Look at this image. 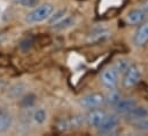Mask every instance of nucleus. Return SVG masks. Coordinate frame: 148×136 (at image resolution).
Returning <instances> with one entry per match:
<instances>
[{"label": "nucleus", "mask_w": 148, "mask_h": 136, "mask_svg": "<svg viewBox=\"0 0 148 136\" xmlns=\"http://www.w3.org/2000/svg\"><path fill=\"white\" fill-rule=\"evenodd\" d=\"M53 12H54V6L49 2H45L36 6L30 13H28L25 15L24 21L28 24H38L47 21Z\"/></svg>", "instance_id": "nucleus-1"}, {"label": "nucleus", "mask_w": 148, "mask_h": 136, "mask_svg": "<svg viewBox=\"0 0 148 136\" xmlns=\"http://www.w3.org/2000/svg\"><path fill=\"white\" fill-rule=\"evenodd\" d=\"M119 126V116L116 113H107L103 122L97 129L99 135H116L117 128Z\"/></svg>", "instance_id": "nucleus-2"}, {"label": "nucleus", "mask_w": 148, "mask_h": 136, "mask_svg": "<svg viewBox=\"0 0 148 136\" xmlns=\"http://www.w3.org/2000/svg\"><path fill=\"white\" fill-rule=\"evenodd\" d=\"M141 79V71L136 64H131L129 69L123 73V87L126 89H131L136 87Z\"/></svg>", "instance_id": "nucleus-3"}, {"label": "nucleus", "mask_w": 148, "mask_h": 136, "mask_svg": "<svg viewBox=\"0 0 148 136\" xmlns=\"http://www.w3.org/2000/svg\"><path fill=\"white\" fill-rule=\"evenodd\" d=\"M79 104L83 107L88 109V110L98 109L106 104V99H105V95L101 93H91V94L83 96L79 101Z\"/></svg>", "instance_id": "nucleus-4"}, {"label": "nucleus", "mask_w": 148, "mask_h": 136, "mask_svg": "<svg viewBox=\"0 0 148 136\" xmlns=\"http://www.w3.org/2000/svg\"><path fill=\"white\" fill-rule=\"evenodd\" d=\"M118 80H119V73L114 67L105 69L100 74V81L107 89L117 88Z\"/></svg>", "instance_id": "nucleus-5"}, {"label": "nucleus", "mask_w": 148, "mask_h": 136, "mask_svg": "<svg viewBox=\"0 0 148 136\" xmlns=\"http://www.w3.org/2000/svg\"><path fill=\"white\" fill-rule=\"evenodd\" d=\"M107 116V112H105L103 110H101L100 107L98 109H92L87 114H86V124L93 128V129H99V127L101 126V124L103 122L105 118Z\"/></svg>", "instance_id": "nucleus-6"}, {"label": "nucleus", "mask_w": 148, "mask_h": 136, "mask_svg": "<svg viewBox=\"0 0 148 136\" xmlns=\"http://www.w3.org/2000/svg\"><path fill=\"white\" fill-rule=\"evenodd\" d=\"M148 17V13L146 10H144L141 7L138 8H133L131 10H129L126 13L125 16V22L129 25H140L141 23H144Z\"/></svg>", "instance_id": "nucleus-7"}, {"label": "nucleus", "mask_w": 148, "mask_h": 136, "mask_svg": "<svg viewBox=\"0 0 148 136\" xmlns=\"http://www.w3.org/2000/svg\"><path fill=\"white\" fill-rule=\"evenodd\" d=\"M148 44V20L141 23L133 35V45L136 47H145Z\"/></svg>", "instance_id": "nucleus-8"}, {"label": "nucleus", "mask_w": 148, "mask_h": 136, "mask_svg": "<svg viewBox=\"0 0 148 136\" xmlns=\"http://www.w3.org/2000/svg\"><path fill=\"white\" fill-rule=\"evenodd\" d=\"M137 105V101L133 97H122L118 103L114 105V111L118 116H125L130 110H132Z\"/></svg>", "instance_id": "nucleus-9"}, {"label": "nucleus", "mask_w": 148, "mask_h": 136, "mask_svg": "<svg viewBox=\"0 0 148 136\" xmlns=\"http://www.w3.org/2000/svg\"><path fill=\"white\" fill-rule=\"evenodd\" d=\"M147 117H148V107L147 106H144V105H138V104L125 114L126 120H129L130 122L131 121H134V120H138V119L147 118Z\"/></svg>", "instance_id": "nucleus-10"}, {"label": "nucleus", "mask_w": 148, "mask_h": 136, "mask_svg": "<svg viewBox=\"0 0 148 136\" xmlns=\"http://www.w3.org/2000/svg\"><path fill=\"white\" fill-rule=\"evenodd\" d=\"M25 85L22 82H17L12 85L8 90H7V97L10 100H16V99H21L24 94H25Z\"/></svg>", "instance_id": "nucleus-11"}, {"label": "nucleus", "mask_w": 148, "mask_h": 136, "mask_svg": "<svg viewBox=\"0 0 148 136\" xmlns=\"http://www.w3.org/2000/svg\"><path fill=\"white\" fill-rule=\"evenodd\" d=\"M110 37V32L105 28H98L94 29L91 33L88 34V42H99L102 40H106Z\"/></svg>", "instance_id": "nucleus-12"}, {"label": "nucleus", "mask_w": 148, "mask_h": 136, "mask_svg": "<svg viewBox=\"0 0 148 136\" xmlns=\"http://www.w3.org/2000/svg\"><path fill=\"white\" fill-rule=\"evenodd\" d=\"M75 24V17L73 16H66L64 18H62L60 22L55 23L52 25V29L56 32H61V31H66L68 29H70L73 25Z\"/></svg>", "instance_id": "nucleus-13"}, {"label": "nucleus", "mask_w": 148, "mask_h": 136, "mask_svg": "<svg viewBox=\"0 0 148 136\" xmlns=\"http://www.w3.org/2000/svg\"><path fill=\"white\" fill-rule=\"evenodd\" d=\"M12 126V114L6 110H0V134L6 133Z\"/></svg>", "instance_id": "nucleus-14"}, {"label": "nucleus", "mask_w": 148, "mask_h": 136, "mask_svg": "<svg viewBox=\"0 0 148 136\" xmlns=\"http://www.w3.org/2000/svg\"><path fill=\"white\" fill-rule=\"evenodd\" d=\"M31 119L34 124H36L37 126H42L47 121V111L42 107H38L32 112Z\"/></svg>", "instance_id": "nucleus-15"}, {"label": "nucleus", "mask_w": 148, "mask_h": 136, "mask_svg": "<svg viewBox=\"0 0 148 136\" xmlns=\"http://www.w3.org/2000/svg\"><path fill=\"white\" fill-rule=\"evenodd\" d=\"M105 99H106V104H109L111 106H114L116 103H118V101L122 99V94L116 88L109 89V93L107 95H105Z\"/></svg>", "instance_id": "nucleus-16"}, {"label": "nucleus", "mask_w": 148, "mask_h": 136, "mask_svg": "<svg viewBox=\"0 0 148 136\" xmlns=\"http://www.w3.org/2000/svg\"><path fill=\"white\" fill-rule=\"evenodd\" d=\"M70 119V125H71V131L75 129H79L80 127H83L86 124V116H82V114H76L69 118Z\"/></svg>", "instance_id": "nucleus-17"}, {"label": "nucleus", "mask_w": 148, "mask_h": 136, "mask_svg": "<svg viewBox=\"0 0 148 136\" xmlns=\"http://www.w3.org/2000/svg\"><path fill=\"white\" fill-rule=\"evenodd\" d=\"M131 126L140 133H148V117L147 118H143V119H138L134 121H131Z\"/></svg>", "instance_id": "nucleus-18"}, {"label": "nucleus", "mask_w": 148, "mask_h": 136, "mask_svg": "<svg viewBox=\"0 0 148 136\" xmlns=\"http://www.w3.org/2000/svg\"><path fill=\"white\" fill-rule=\"evenodd\" d=\"M55 128L60 132V133H66L71 131V125H70V119L69 118H60L56 124H55Z\"/></svg>", "instance_id": "nucleus-19"}, {"label": "nucleus", "mask_w": 148, "mask_h": 136, "mask_svg": "<svg viewBox=\"0 0 148 136\" xmlns=\"http://www.w3.org/2000/svg\"><path fill=\"white\" fill-rule=\"evenodd\" d=\"M36 95L35 94H24L21 97V106L24 109H31L35 106L36 103Z\"/></svg>", "instance_id": "nucleus-20"}, {"label": "nucleus", "mask_w": 148, "mask_h": 136, "mask_svg": "<svg viewBox=\"0 0 148 136\" xmlns=\"http://www.w3.org/2000/svg\"><path fill=\"white\" fill-rule=\"evenodd\" d=\"M66 16H67V9L62 8V9H59V10H56V12H53L52 15L49 16V18H48L47 21H48V23H49L51 25H53V24L60 22V21H61L62 18H64Z\"/></svg>", "instance_id": "nucleus-21"}, {"label": "nucleus", "mask_w": 148, "mask_h": 136, "mask_svg": "<svg viewBox=\"0 0 148 136\" xmlns=\"http://www.w3.org/2000/svg\"><path fill=\"white\" fill-rule=\"evenodd\" d=\"M131 64H132L131 61H129V60H126V58H119V60H117V61L115 62V64H114L112 67L116 69V71H117L119 74H123V73L129 69V67H130Z\"/></svg>", "instance_id": "nucleus-22"}, {"label": "nucleus", "mask_w": 148, "mask_h": 136, "mask_svg": "<svg viewBox=\"0 0 148 136\" xmlns=\"http://www.w3.org/2000/svg\"><path fill=\"white\" fill-rule=\"evenodd\" d=\"M13 1L17 5H21L23 7H29V8L36 7L38 3V0H13Z\"/></svg>", "instance_id": "nucleus-23"}, {"label": "nucleus", "mask_w": 148, "mask_h": 136, "mask_svg": "<svg viewBox=\"0 0 148 136\" xmlns=\"http://www.w3.org/2000/svg\"><path fill=\"white\" fill-rule=\"evenodd\" d=\"M21 48H23V49H29L31 46H32V40L31 39H24L22 42H21Z\"/></svg>", "instance_id": "nucleus-24"}, {"label": "nucleus", "mask_w": 148, "mask_h": 136, "mask_svg": "<svg viewBox=\"0 0 148 136\" xmlns=\"http://www.w3.org/2000/svg\"><path fill=\"white\" fill-rule=\"evenodd\" d=\"M8 64V60L3 56H0V67H5Z\"/></svg>", "instance_id": "nucleus-25"}, {"label": "nucleus", "mask_w": 148, "mask_h": 136, "mask_svg": "<svg viewBox=\"0 0 148 136\" xmlns=\"http://www.w3.org/2000/svg\"><path fill=\"white\" fill-rule=\"evenodd\" d=\"M140 7H141L144 10H146V12L148 13V0H145V1H144V2L140 5Z\"/></svg>", "instance_id": "nucleus-26"}, {"label": "nucleus", "mask_w": 148, "mask_h": 136, "mask_svg": "<svg viewBox=\"0 0 148 136\" xmlns=\"http://www.w3.org/2000/svg\"><path fill=\"white\" fill-rule=\"evenodd\" d=\"M5 87H6V82L2 81V80H0V90H2Z\"/></svg>", "instance_id": "nucleus-27"}, {"label": "nucleus", "mask_w": 148, "mask_h": 136, "mask_svg": "<svg viewBox=\"0 0 148 136\" xmlns=\"http://www.w3.org/2000/svg\"><path fill=\"white\" fill-rule=\"evenodd\" d=\"M3 39H5V35L3 34H0V44L3 41Z\"/></svg>", "instance_id": "nucleus-28"}]
</instances>
